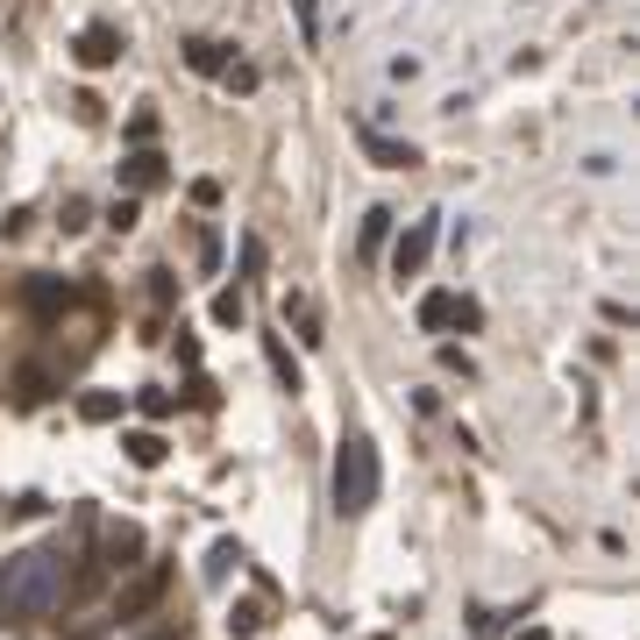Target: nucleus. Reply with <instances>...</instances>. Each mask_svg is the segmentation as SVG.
<instances>
[{
  "mask_svg": "<svg viewBox=\"0 0 640 640\" xmlns=\"http://www.w3.org/2000/svg\"><path fill=\"white\" fill-rule=\"evenodd\" d=\"M65 605V562L57 548H22L0 570V619H43Z\"/></svg>",
  "mask_w": 640,
  "mask_h": 640,
  "instance_id": "1",
  "label": "nucleus"
},
{
  "mask_svg": "<svg viewBox=\"0 0 640 640\" xmlns=\"http://www.w3.org/2000/svg\"><path fill=\"white\" fill-rule=\"evenodd\" d=\"M377 492H385L377 441L371 434H342V449H334V512H342V520H356V512L377 506Z\"/></svg>",
  "mask_w": 640,
  "mask_h": 640,
  "instance_id": "2",
  "label": "nucleus"
},
{
  "mask_svg": "<svg viewBox=\"0 0 640 640\" xmlns=\"http://www.w3.org/2000/svg\"><path fill=\"white\" fill-rule=\"evenodd\" d=\"M164 591H172V562H143V570L121 584V598H114V619L121 627H135V619H150L164 605Z\"/></svg>",
  "mask_w": 640,
  "mask_h": 640,
  "instance_id": "3",
  "label": "nucleus"
},
{
  "mask_svg": "<svg viewBox=\"0 0 640 640\" xmlns=\"http://www.w3.org/2000/svg\"><path fill=\"white\" fill-rule=\"evenodd\" d=\"M157 186H172V157L164 150H129L121 157V200H143Z\"/></svg>",
  "mask_w": 640,
  "mask_h": 640,
  "instance_id": "4",
  "label": "nucleus"
},
{
  "mask_svg": "<svg viewBox=\"0 0 640 640\" xmlns=\"http://www.w3.org/2000/svg\"><path fill=\"white\" fill-rule=\"evenodd\" d=\"M434 235H441V228H434V213L406 221V235L391 242V271H399V285H406V278H420V271H427V256H434Z\"/></svg>",
  "mask_w": 640,
  "mask_h": 640,
  "instance_id": "5",
  "label": "nucleus"
},
{
  "mask_svg": "<svg viewBox=\"0 0 640 640\" xmlns=\"http://www.w3.org/2000/svg\"><path fill=\"white\" fill-rule=\"evenodd\" d=\"M121 51H129V36H121L114 22H86V29H79V65H86V71H107Z\"/></svg>",
  "mask_w": 640,
  "mask_h": 640,
  "instance_id": "6",
  "label": "nucleus"
},
{
  "mask_svg": "<svg viewBox=\"0 0 640 640\" xmlns=\"http://www.w3.org/2000/svg\"><path fill=\"white\" fill-rule=\"evenodd\" d=\"M363 157L385 164V172H413L420 150H413V143H399V135H385V129H363Z\"/></svg>",
  "mask_w": 640,
  "mask_h": 640,
  "instance_id": "7",
  "label": "nucleus"
},
{
  "mask_svg": "<svg viewBox=\"0 0 640 640\" xmlns=\"http://www.w3.org/2000/svg\"><path fill=\"white\" fill-rule=\"evenodd\" d=\"M135 555H143V527H129V520L107 527V562H100V570H121V576H129V570H143Z\"/></svg>",
  "mask_w": 640,
  "mask_h": 640,
  "instance_id": "8",
  "label": "nucleus"
},
{
  "mask_svg": "<svg viewBox=\"0 0 640 640\" xmlns=\"http://www.w3.org/2000/svg\"><path fill=\"white\" fill-rule=\"evenodd\" d=\"M71 299H79L71 285H57V278H29V313H43V320H51V313H65Z\"/></svg>",
  "mask_w": 640,
  "mask_h": 640,
  "instance_id": "9",
  "label": "nucleus"
},
{
  "mask_svg": "<svg viewBox=\"0 0 640 640\" xmlns=\"http://www.w3.org/2000/svg\"><path fill=\"white\" fill-rule=\"evenodd\" d=\"M186 65L200 71V79H221L235 57H228V43H213V36H200V43H186Z\"/></svg>",
  "mask_w": 640,
  "mask_h": 640,
  "instance_id": "10",
  "label": "nucleus"
},
{
  "mask_svg": "<svg viewBox=\"0 0 640 640\" xmlns=\"http://www.w3.org/2000/svg\"><path fill=\"white\" fill-rule=\"evenodd\" d=\"M285 320H293V328H299V342H307V349H320V342H328V334H320V313H313V299H285Z\"/></svg>",
  "mask_w": 640,
  "mask_h": 640,
  "instance_id": "11",
  "label": "nucleus"
},
{
  "mask_svg": "<svg viewBox=\"0 0 640 640\" xmlns=\"http://www.w3.org/2000/svg\"><path fill=\"white\" fill-rule=\"evenodd\" d=\"M228 633H235V640H256V633H264V605H256V598H235V605H228Z\"/></svg>",
  "mask_w": 640,
  "mask_h": 640,
  "instance_id": "12",
  "label": "nucleus"
},
{
  "mask_svg": "<svg viewBox=\"0 0 640 640\" xmlns=\"http://www.w3.org/2000/svg\"><path fill=\"white\" fill-rule=\"evenodd\" d=\"M121 449H129L135 470H157L164 463V434H150V427H143V434H121Z\"/></svg>",
  "mask_w": 640,
  "mask_h": 640,
  "instance_id": "13",
  "label": "nucleus"
},
{
  "mask_svg": "<svg viewBox=\"0 0 640 640\" xmlns=\"http://www.w3.org/2000/svg\"><path fill=\"white\" fill-rule=\"evenodd\" d=\"M420 328H427V334L455 328V293H427V299H420Z\"/></svg>",
  "mask_w": 640,
  "mask_h": 640,
  "instance_id": "14",
  "label": "nucleus"
},
{
  "mask_svg": "<svg viewBox=\"0 0 640 640\" xmlns=\"http://www.w3.org/2000/svg\"><path fill=\"white\" fill-rule=\"evenodd\" d=\"M264 356H271V377H278V385H285V391H293V399H299V363H293V349H285L278 334H271V342H264Z\"/></svg>",
  "mask_w": 640,
  "mask_h": 640,
  "instance_id": "15",
  "label": "nucleus"
},
{
  "mask_svg": "<svg viewBox=\"0 0 640 640\" xmlns=\"http://www.w3.org/2000/svg\"><path fill=\"white\" fill-rule=\"evenodd\" d=\"M79 413H86V420H121V399H114V391H86Z\"/></svg>",
  "mask_w": 640,
  "mask_h": 640,
  "instance_id": "16",
  "label": "nucleus"
},
{
  "mask_svg": "<svg viewBox=\"0 0 640 640\" xmlns=\"http://www.w3.org/2000/svg\"><path fill=\"white\" fill-rule=\"evenodd\" d=\"M385 235H391V213H385V207H371V213H363V256H371Z\"/></svg>",
  "mask_w": 640,
  "mask_h": 640,
  "instance_id": "17",
  "label": "nucleus"
},
{
  "mask_svg": "<svg viewBox=\"0 0 640 640\" xmlns=\"http://www.w3.org/2000/svg\"><path fill=\"white\" fill-rule=\"evenodd\" d=\"M235 562H242V548H235V541H213V555H207V576L221 584V576L235 570Z\"/></svg>",
  "mask_w": 640,
  "mask_h": 640,
  "instance_id": "18",
  "label": "nucleus"
},
{
  "mask_svg": "<svg viewBox=\"0 0 640 640\" xmlns=\"http://www.w3.org/2000/svg\"><path fill=\"white\" fill-rule=\"evenodd\" d=\"M100 576H107V570H100V562H86V570H79V576H71V584H65V598H93V591H100Z\"/></svg>",
  "mask_w": 640,
  "mask_h": 640,
  "instance_id": "19",
  "label": "nucleus"
},
{
  "mask_svg": "<svg viewBox=\"0 0 640 640\" xmlns=\"http://www.w3.org/2000/svg\"><path fill=\"white\" fill-rule=\"evenodd\" d=\"M192 250H200V271H221V235H213V228L192 235Z\"/></svg>",
  "mask_w": 640,
  "mask_h": 640,
  "instance_id": "20",
  "label": "nucleus"
},
{
  "mask_svg": "<svg viewBox=\"0 0 640 640\" xmlns=\"http://www.w3.org/2000/svg\"><path fill=\"white\" fill-rule=\"evenodd\" d=\"M242 313H250V307H242V293H221V299H213V320H221V328H242Z\"/></svg>",
  "mask_w": 640,
  "mask_h": 640,
  "instance_id": "21",
  "label": "nucleus"
},
{
  "mask_svg": "<svg viewBox=\"0 0 640 640\" xmlns=\"http://www.w3.org/2000/svg\"><path fill=\"white\" fill-rule=\"evenodd\" d=\"M221 86H228V93H256V65H228Z\"/></svg>",
  "mask_w": 640,
  "mask_h": 640,
  "instance_id": "22",
  "label": "nucleus"
},
{
  "mask_svg": "<svg viewBox=\"0 0 640 640\" xmlns=\"http://www.w3.org/2000/svg\"><path fill=\"white\" fill-rule=\"evenodd\" d=\"M135 213H143L135 200H114V207H107V228H121V235H129V228H135Z\"/></svg>",
  "mask_w": 640,
  "mask_h": 640,
  "instance_id": "23",
  "label": "nucleus"
},
{
  "mask_svg": "<svg viewBox=\"0 0 640 640\" xmlns=\"http://www.w3.org/2000/svg\"><path fill=\"white\" fill-rule=\"evenodd\" d=\"M150 135H157V114H135V121H129V143L150 150Z\"/></svg>",
  "mask_w": 640,
  "mask_h": 640,
  "instance_id": "24",
  "label": "nucleus"
},
{
  "mask_svg": "<svg viewBox=\"0 0 640 640\" xmlns=\"http://www.w3.org/2000/svg\"><path fill=\"white\" fill-rule=\"evenodd\" d=\"M242 271H250V278L264 271V242H256V235H242Z\"/></svg>",
  "mask_w": 640,
  "mask_h": 640,
  "instance_id": "25",
  "label": "nucleus"
},
{
  "mask_svg": "<svg viewBox=\"0 0 640 640\" xmlns=\"http://www.w3.org/2000/svg\"><path fill=\"white\" fill-rule=\"evenodd\" d=\"M135 406H143L150 420H164V413H172V391H143V399H135Z\"/></svg>",
  "mask_w": 640,
  "mask_h": 640,
  "instance_id": "26",
  "label": "nucleus"
},
{
  "mask_svg": "<svg viewBox=\"0 0 640 640\" xmlns=\"http://www.w3.org/2000/svg\"><path fill=\"white\" fill-rule=\"evenodd\" d=\"M512 640H548V627H520V633H512Z\"/></svg>",
  "mask_w": 640,
  "mask_h": 640,
  "instance_id": "27",
  "label": "nucleus"
}]
</instances>
